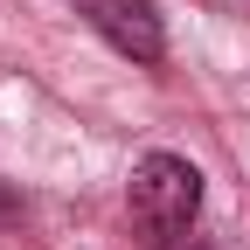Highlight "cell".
<instances>
[{"label": "cell", "instance_id": "obj_1", "mask_svg": "<svg viewBox=\"0 0 250 250\" xmlns=\"http://www.w3.org/2000/svg\"><path fill=\"white\" fill-rule=\"evenodd\" d=\"M125 215H132L139 250H174L202 215V167L181 153H146L125 188Z\"/></svg>", "mask_w": 250, "mask_h": 250}, {"label": "cell", "instance_id": "obj_2", "mask_svg": "<svg viewBox=\"0 0 250 250\" xmlns=\"http://www.w3.org/2000/svg\"><path fill=\"white\" fill-rule=\"evenodd\" d=\"M77 14L132 62H160L167 56V28L153 14V0H77Z\"/></svg>", "mask_w": 250, "mask_h": 250}, {"label": "cell", "instance_id": "obj_3", "mask_svg": "<svg viewBox=\"0 0 250 250\" xmlns=\"http://www.w3.org/2000/svg\"><path fill=\"white\" fill-rule=\"evenodd\" d=\"M14 215H21V195H7V188H0V229L14 223Z\"/></svg>", "mask_w": 250, "mask_h": 250}]
</instances>
